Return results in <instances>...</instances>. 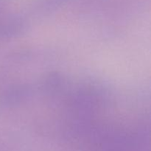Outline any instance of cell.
<instances>
[]
</instances>
